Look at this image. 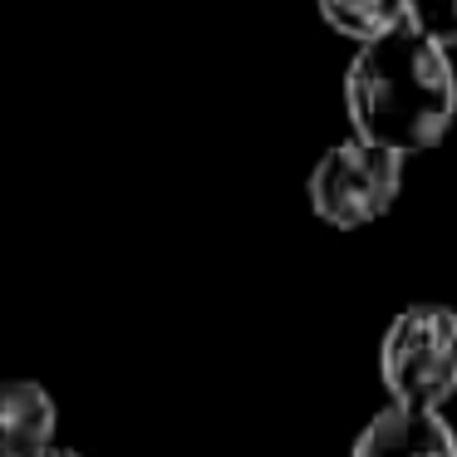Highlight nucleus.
<instances>
[{
	"mask_svg": "<svg viewBox=\"0 0 457 457\" xmlns=\"http://www.w3.org/2000/svg\"><path fill=\"white\" fill-rule=\"evenodd\" d=\"M345 109L354 138L388 153H423L447 133L457 113V74L437 40L413 25L359 45L345 74Z\"/></svg>",
	"mask_w": 457,
	"mask_h": 457,
	"instance_id": "obj_1",
	"label": "nucleus"
},
{
	"mask_svg": "<svg viewBox=\"0 0 457 457\" xmlns=\"http://www.w3.org/2000/svg\"><path fill=\"white\" fill-rule=\"evenodd\" d=\"M378 369L403 408H437L457 394V310L447 305H408L388 325Z\"/></svg>",
	"mask_w": 457,
	"mask_h": 457,
	"instance_id": "obj_2",
	"label": "nucleus"
},
{
	"mask_svg": "<svg viewBox=\"0 0 457 457\" xmlns=\"http://www.w3.org/2000/svg\"><path fill=\"white\" fill-rule=\"evenodd\" d=\"M403 158L388 148H374L364 138L335 143L310 172V207L329 227H369L378 221L398 197Z\"/></svg>",
	"mask_w": 457,
	"mask_h": 457,
	"instance_id": "obj_3",
	"label": "nucleus"
},
{
	"mask_svg": "<svg viewBox=\"0 0 457 457\" xmlns=\"http://www.w3.org/2000/svg\"><path fill=\"white\" fill-rule=\"evenodd\" d=\"M354 457H457V433L437 408L388 403L354 437Z\"/></svg>",
	"mask_w": 457,
	"mask_h": 457,
	"instance_id": "obj_4",
	"label": "nucleus"
},
{
	"mask_svg": "<svg viewBox=\"0 0 457 457\" xmlns=\"http://www.w3.org/2000/svg\"><path fill=\"white\" fill-rule=\"evenodd\" d=\"M54 453V398L35 378H0V457Z\"/></svg>",
	"mask_w": 457,
	"mask_h": 457,
	"instance_id": "obj_5",
	"label": "nucleus"
},
{
	"mask_svg": "<svg viewBox=\"0 0 457 457\" xmlns=\"http://www.w3.org/2000/svg\"><path fill=\"white\" fill-rule=\"evenodd\" d=\"M320 15L339 35H354L359 45L408 25V0H320Z\"/></svg>",
	"mask_w": 457,
	"mask_h": 457,
	"instance_id": "obj_6",
	"label": "nucleus"
},
{
	"mask_svg": "<svg viewBox=\"0 0 457 457\" xmlns=\"http://www.w3.org/2000/svg\"><path fill=\"white\" fill-rule=\"evenodd\" d=\"M408 25L437 40L443 50L457 45V0H408Z\"/></svg>",
	"mask_w": 457,
	"mask_h": 457,
	"instance_id": "obj_7",
	"label": "nucleus"
},
{
	"mask_svg": "<svg viewBox=\"0 0 457 457\" xmlns=\"http://www.w3.org/2000/svg\"><path fill=\"white\" fill-rule=\"evenodd\" d=\"M45 457H79V453H70V447H54V453H45Z\"/></svg>",
	"mask_w": 457,
	"mask_h": 457,
	"instance_id": "obj_8",
	"label": "nucleus"
}]
</instances>
